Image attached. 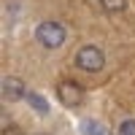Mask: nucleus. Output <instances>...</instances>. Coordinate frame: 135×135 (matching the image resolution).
Returning <instances> with one entry per match:
<instances>
[{
    "instance_id": "6",
    "label": "nucleus",
    "mask_w": 135,
    "mask_h": 135,
    "mask_svg": "<svg viewBox=\"0 0 135 135\" xmlns=\"http://www.w3.org/2000/svg\"><path fill=\"white\" fill-rule=\"evenodd\" d=\"M81 132H84V135H105L103 124H100V122H95V119H86L84 124H81Z\"/></svg>"
},
{
    "instance_id": "7",
    "label": "nucleus",
    "mask_w": 135,
    "mask_h": 135,
    "mask_svg": "<svg viewBox=\"0 0 135 135\" xmlns=\"http://www.w3.org/2000/svg\"><path fill=\"white\" fill-rule=\"evenodd\" d=\"M100 6H103V11H108V14H119V11L127 8V0H100Z\"/></svg>"
},
{
    "instance_id": "3",
    "label": "nucleus",
    "mask_w": 135,
    "mask_h": 135,
    "mask_svg": "<svg viewBox=\"0 0 135 135\" xmlns=\"http://www.w3.org/2000/svg\"><path fill=\"white\" fill-rule=\"evenodd\" d=\"M57 97H60L62 105L76 108V105L84 100V89L78 86L76 81H60V84H57Z\"/></svg>"
},
{
    "instance_id": "8",
    "label": "nucleus",
    "mask_w": 135,
    "mask_h": 135,
    "mask_svg": "<svg viewBox=\"0 0 135 135\" xmlns=\"http://www.w3.org/2000/svg\"><path fill=\"white\" fill-rule=\"evenodd\" d=\"M116 135H135V119H124L119 124V132Z\"/></svg>"
},
{
    "instance_id": "1",
    "label": "nucleus",
    "mask_w": 135,
    "mask_h": 135,
    "mask_svg": "<svg viewBox=\"0 0 135 135\" xmlns=\"http://www.w3.org/2000/svg\"><path fill=\"white\" fill-rule=\"evenodd\" d=\"M65 27L60 25V22H41L38 30H35V41L41 43L43 49H57L65 43Z\"/></svg>"
},
{
    "instance_id": "2",
    "label": "nucleus",
    "mask_w": 135,
    "mask_h": 135,
    "mask_svg": "<svg viewBox=\"0 0 135 135\" xmlns=\"http://www.w3.org/2000/svg\"><path fill=\"white\" fill-rule=\"evenodd\" d=\"M76 65L81 68V70L86 73H97V70H103V65H105V54L100 46H81L76 51Z\"/></svg>"
},
{
    "instance_id": "5",
    "label": "nucleus",
    "mask_w": 135,
    "mask_h": 135,
    "mask_svg": "<svg viewBox=\"0 0 135 135\" xmlns=\"http://www.w3.org/2000/svg\"><path fill=\"white\" fill-rule=\"evenodd\" d=\"M25 100H27V103L38 111V114H49V103H46V100H43L38 92H27V97H25Z\"/></svg>"
},
{
    "instance_id": "4",
    "label": "nucleus",
    "mask_w": 135,
    "mask_h": 135,
    "mask_svg": "<svg viewBox=\"0 0 135 135\" xmlns=\"http://www.w3.org/2000/svg\"><path fill=\"white\" fill-rule=\"evenodd\" d=\"M22 97H27L22 78H16V76L3 78V100H6V103H16V100H22Z\"/></svg>"
}]
</instances>
